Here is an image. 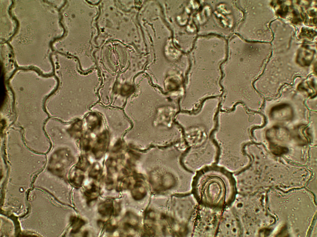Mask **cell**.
I'll list each match as a JSON object with an SVG mask.
<instances>
[{
	"label": "cell",
	"instance_id": "obj_1",
	"mask_svg": "<svg viewBox=\"0 0 317 237\" xmlns=\"http://www.w3.org/2000/svg\"><path fill=\"white\" fill-rule=\"evenodd\" d=\"M192 188L198 204L221 210L230 206L237 194L233 176L219 167L207 168L199 171Z\"/></svg>",
	"mask_w": 317,
	"mask_h": 237
},
{
	"label": "cell",
	"instance_id": "obj_5",
	"mask_svg": "<svg viewBox=\"0 0 317 237\" xmlns=\"http://www.w3.org/2000/svg\"><path fill=\"white\" fill-rule=\"evenodd\" d=\"M315 85L313 81H311L309 82V81L306 83L305 85L303 86L302 87L303 89H305V90H306V91H307L310 94H314L315 93Z\"/></svg>",
	"mask_w": 317,
	"mask_h": 237
},
{
	"label": "cell",
	"instance_id": "obj_4",
	"mask_svg": "<svg viewBox=\"0 0 317 237\" xmlns=\"http://www.w3.org/2000/svg\"><path fill=\"white\" fill-rule=\"evenodd\" d=\"M113 206L111 202H106L101 204L99 207L100 213L105 216L111 214L113 210Z\"/></svg>",
	"mask_w": 317,
	"mask_h": 237
},
{
	"label": "cell",
	"instance_id": "obj_3",
	"mask_svg": "<svg viewBox=\"0 0 317 237\" xmlns=\"http://www.w3.org/2000/svg\"><path fill=\"white\" fill-rule=\"evenodd\" d=\"M216 236H242V231L239 221L231 206L225 209L222 212Z\"/></svg>",
	"mask_w": 317,
	"mask_h": 237
},
{
	"label": "cell",
	"instance_id": "obj_2",
	"mask_svg": "<svg viewBox=\"0 0 317 237\" xmlns=\"http://www.w3.org/2000/svg\"><path fill=\"white\" fill-rule=\"evenodd\" d=\"M223 210L211 209L198 204L191 217L193 236H216Z\"/></svg>",
	"mask_w": 317,
	"mask_h": 237
}]
</instances>
